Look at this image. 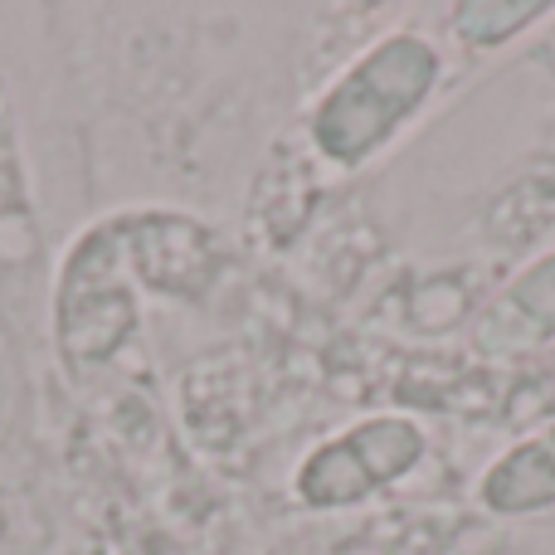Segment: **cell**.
<instances>
[{"label": "cell", "instance_id": "1", "mask_svg": "<svg viewBox=\"0 0 555 555\" xmlns=\"http://www.w3.org/2000/svg\"><path fill=\"white\" fill-rule=\"evenodd\" d=\"M439 78V44L424 39L420 29H395L322 88L312 117H307V137L332 166L356 171L424 113Z\"/></svg>", "mask_w": 555, "mask_h": 555}, {"label": "cell", "instance_id": "2", "mask_svg": "<svg viewBox=\"0 0 555 555\" xmlns=\"http://www.w3.org/2000/svg\"><path fill=\"white\" fill-rule=\"evenodd\" d=\"M132 254H127L122 220H103L74 240L54 287V332L68 365H98L137 332L132 297Z\"/></svg>", "mask_w": 555, "mask_h": 555}, {"label": "cell", "instance_id": "3", "mask_svg": "<svg viewBox=\"0 0 555 555\" xmlns=\"http://www.w3.org/2000/svg\"><path fill=\"white\" fill-rule=\"evenodd\" d=\"M424 429L404 414H371L346 424L326 443H317L293 473V492L312 512H341L375 498L390 482H404L424 463Z\"/></svg>", "mask_w": 555, "mask_h": 555}, {"label": "cell", "instance_id": "4", "mask_svg": "<svg viewBox=\"0 0 555 555\" xmlns=\"http://www.w3.org/2000/svg\"><path fill=\"white\" fill-rule=\"evenodd\" d=\"M551 336H555V249L531 259L492 297L488 312L478 317V346L488 356L537 351Z\"/></svg>", "mask_w": 555, "mask_h": 555}, {"label": "cell", "instance_id": "5", "mask_svg": "<svg viewBox=\"0 0 555 555\" xmlns=\"http://www.w3.org/2000/svg\"><path fill=\"white\" fill-rule=\"evenodd\" d=\"M478 498L498 517H537L555 507V424L498 453L478 478Z\"/></svg>", "mask_w": 555, "mask_h": 555}, {"label": "cell", "instance_id": "6", "mask_svg": "<svg viewBox=\"0 0 555 555\" xmlns=\"http://www.w3.org/2000/svg\"><path fill=\"white\" fill-rule=\"evenodd\" d=\"M551 10L555 5H546V0H463L449 10V29L468 49H498L517 39L521 29H531L537 20H546Z\"/></svg>", "mask_w": 555, "mask_h": 555}]
</instances>
